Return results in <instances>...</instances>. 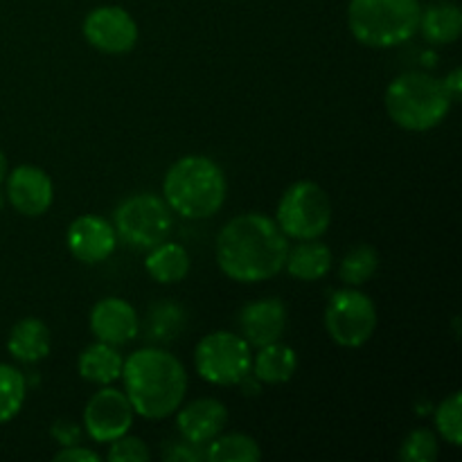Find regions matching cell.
Here are the masks:
<instances>
[{
    "label": "cell",
    "mask_w": 462,
    "mask_h": 462,
    "mask_svg": "<svg viewBox=\"0 0 462 462\" xmlns=\"http://www.w3.org/2000/svg\"><path fill=\"white\" fill-rule=\"evenodd\" d=\"M90 329L97 341L125 346L138 337V314L122 298H104L90 311Z\"/></svg>",
    "instance_id": "14"
},
{
    "label": "cell",
    "mask_w": 462,
    "mask_h": 462,
    "mask_svg": "<svg viewBox=\"0 0 462 462\" xmlns=\"http://www.w3.org/2000/svg\"><path fill=\"white\" fill-rule=\"evenodd\" d=\"M251 347L237 334L212 332L203 337L194 350V368L199 377L215 386L242 383L251 373Z\"/></svg>",
    "instance_id": "7"
},
{
    "label": "cell",
    "mask_w": 462,
    "mask_h": 462,
    "mask_svg": "<svg viewBox=\"0 0 462 462\" xmlns=\"http://www.w3.org/2000/svg\"><path fill=\"white\" fill-rule=\"evenodd\" d=\"M125 393L134 413L147 420H162L174 413L188 391V374L174 355L158 347L134 352L122 364Z\"/></svg>",
    "instance_id": "2"
},
{
    "label": "cell",
    "mask_w": 462,
    "mask_h": 462,
    "mask_svg": "<svg viewBox=\"0 0 462 462\" xmlns=\"http://www.w3.org/2000/svg\"><path fill=\"white\" fill-rule=\"evenodd\" d=\"M185 314L179 305L161 302L149 314V338L153 341H171L183 329Z\"/></svg>",
    "instance_id": "26"
},
{
    "label": "cell",
    "mask_w": 462,
    "mask_h": 462,
    "mask_svg": "<svg viewBox=\"0 0 462 462\" xmlns=\"http://www.w3.org/2000/svg\"><path fill=\"white\" fill-rule=\"evenodd\" d=\"M262 458V451L251 436L244 433H230V436H217L208 442L203 451V460L208 462H255Z\"/></svg>",
    "instance_id": "23"
},
{
    "label": "cell",
    "mask_w": 462,
    "mask_h": 462,
    "mask_svg": "<svg viewBox=\"0 0 462 462\" xmlns=\"http://www.w3.org/2000/svg\"><path fill=\"white\" fill-rule=\"evenodd\" d=\"M406 462H433L438 458V440L429 429H418L404 440L400 451Z\"/></svg>",
    "instance_id": "28"
},
{
    "label": "cell",
    "mask_w": 462,
    "mask_h": 462,
    "mask_svg": "<svg viewBox=\"0 0 462 462\" xmlns=\"http://www.w3.org/2000/svg\"><path fill=\"white\" fill-rule=\"evenodd\" d=\"M442 84H445V90H447V95L451 97V102H458L460 95H462V70L460 68L451 70L449 77H447Z\"/></svg>",
    "instance_id": "33"
},
{
    "label": "cell",
    "mask_w": 462,
    "mask_h": 462,
    "mask_svg": "<svg viewBox=\"0 0 462 462\" xmlns=\"http://www.w3.org/2000/svg\"><path fill=\"white\" fill-rule=\"evenodd\" d=\"M122 356L116 350V346L108 343H95V346L86 347L79 355V374L90 383H99L106 386L120 379L122 374Z\"/></svg>",
    "instance_id": "20"
},
{
    "label": "cell",
    "mask_w": 462,
    "mask_h": 462,
    "mask_svg": "<svg viewBox=\"0 0 462 462\" xmlns=\"http://www.w3.org/2000/svg\"><path fill=\"white\" fill-rule=\"evenodd\" d=\"M134 424V406L126 393L117 388L97 391L84 409L86 433L95 442H113L126 436Z\"/></svg>",
    "instance_id": "10"
},
{
    "label": "cell",
    "mask_w": 462,
    "mask_h": 462,
    "mask_svg": "<svg viewBox=\"0 0 462 462\" xmlns=\"http://www.w3.org/2000/svg\"><path fill=\"white\" fill-rule=\"evenodd\" d=\"M325 328L338 346L361 347L370 341L377 328V307L365 293L356 289H341L329 298Z\"/></svg>",
    "instance_id": "9"
},
{
    "label": "cell",
    "mask_w": 462,
    "mask_h": 462,
    "mask_svg": "<svg viewBox=\"0 0 462 462\" xmlns=\"http://www.w3.org/2000/svg\"><path fill=\"white\" fill-rule=\"evenodd\" d=\"M379 266V255L373 246L368 244H361L359 248L347 253L341 262V269H338V275H341L343 282L347 287H359V284L368 282L374 275Z\"/></svg>",
    "instance_id": "25"
},
{
    "label": "cell",
    "mask_w": 462,
    "mask_h": 462,
    "mask_svg": "<svg viewBox=\"0 0 462 462\" xmlns=\"http://www.w3.org/2000/svg\"><path fill=\"white\" fill-rule=\"evenodd\" d=\"M420 0H350L347 25L359 43L370 48H393L418 32Z\"/></svg>",
    "instance_id": "5"
},
{
    "label": "cell",
    "mask_w": 462,
    "mask_h": 462,
    "mask_svg": "<svg viewBox=\"0 0 462 462\" xmlns=\"http://www.w3.org/2000/svg\"><path fill=\"white\" fill-rule=\"evenodd\" d=\"M289 242L273 219L257 212L239 215L217 237V262L237 282L275 278L287 262Z\"/></svg>",
    "instance_id": "1"
},
{
    "label": "cell",
    "mask_w": 462,
    "mask_h": 462,
    "mask_svg": "<svg viewBox=\"0 0 462 462\" xmlns=\"http://www.w3.org/2000/svg\"><path fill=\"white\" fill-rule=\"evenodd\" d=\"M7 197L12 206L25 217H39L50 210L54 188L50 176L41 167L21 165L9 174Z\"/></svg>",
    "instance_id": "13"
},
{
    "label": "cell",
    "mask_w": 462,
    "mask_h": 462,
    "mask_svg": "<svg viewBox=\"0 0 462 462\" xmlns=\"http://www.w3.org/2000/svg\"><path fill=\"white\" fill-rule=\"evenodd\" d=\"M332 251L325 244L316 242V239H305L298 244L296 248L287 253V266L289 275L296 280H305V282H314V280L325 278L332 269Z\"/></svg>",
    "instance_id": "18"
},
{
    "label": "cell",
    "mask_w": 462,
    "mask_h": 462,
    "mask_svg": "<svg viewBox=\"0 0 462 462\" xmlns=\"http://www.w3.org/2000/svg\"><path fill=\"white\" fill-rule=\"evenodd\" d=\"M275 224L287 237L319 239L332 224V201L319 183L300 180L282 194L278 203Z\"/></svg>",
    "instance_id": "6"
},
{
    "label": "cell",
    "mask_w": 462,
    "mask_h": 462,
    "mask_svg": "<svg viewBox=\"0 0 462 462\" xmlns=\"http://www.w3.org/2000/svg\"><path fill=\"white\" fill-rule=\"evenodd\" d=\"M84 36L104 54H126L138 43V25L126 9L106 5L86 16Z\"/></svg>",
    "instance_id": "11"
},
{
    "label": "cell",
    "mask_w": 462,
    "mask_h": 462,
    "mask_svg": "<svg viewBox=\"0 0 462 462\" xmlns=\"http://www.w3.org/2000/svg\"><path fill=\"white\" fill-rule=\"evenodd\" d=\"M298 356L287 343H269L255 356V377L264 383H284L296 374Z\"/></svg>",
    "instance_id": "22"
},
{
    "label": "cell",
    "mask_w": 462,
    "mask_h": 462,
    "mask_svg": "<svg viewBox=\"0 0 462 462\" xmlns=\"http://www.w3.org/2000/svg\"><path fill=\"white\" fill-rule=\"evenodd\" d=\"M144 266L156 282L174 284L189 273V255L179 244L161 242L158 246L149 248Z\"/></svg>",
    "instance_id": "21"
},
{
    "label": "cell",
    "mask_w": 462,
    "mask_h": 462,
    "mask_svg": "<svg viewBox=\"0 0 462 462\" xmlns=\"http://www.w3.org/2000/svg\"><path fill=\"white\" fill-rule=\"evenodd\" d=\"M244 341L248 346L264 347L269 343L280 341L284 328H287V307L278 298H264V300L251 302L242 310L239 316Z\"/></svg>",
    "instance_id": "15"
},
{
    "label": "cell",
    "mask_w": 462,
    "mask_h": 462,
    "mask_svg": "<svg viewBox=\"0 0 462 462\" xmlns=\"http://www.w3.org/2000/svg\"><path fill=\"white\" fill-rule=\"evenodd\" d=\"M54 460L57 462H63V460L66 462H97L99 456L95 454V451L84 449V447L70 445V447H66L63 451H59V454L54 456Z\"/></svg>",
    "instance_id": "32"
},
{
    "label": "cell",
    "mask_w": 462,
    "mask_h": 462,
    "mask_svg": "<svg viewBox=\"0 0 462 462\" xmlns=\"http://www.w3.org/2000/svg\"><path fill=\"white\" fill-rule=\"evenodd\" d=\"M460 409H462V397L460 393H454V395L447 397V400L438 406V413H436L438 431H440V436L454 447L462 445Z\"/></svg>",
    "instance_id": "27"
},
{
    "label": "cell",
    "mask_w": 462,
    "mask_h": 462,
    "mask_svg": "<svg viewBox=\"0 0 462 462\" xmlns=\"http://www.w3.org/2000/svg\"><path fill=\"white\" fill-rule=\"evenodd\" d=\"M68 248L84 264H99L108 260L117 246V235L113 224L97 215H84L75 219L66 235Z\"/></svg>",
    "instance_id": "12"
},
{
    "label": "cell",
    "mask_w": 462,
    "mask_h": 462,
    "mask_svg": "<svg viewBox=\"0 0 462 462\" xmlns=\"http://www.w3.org/2000/svg\"><path fill=\"white\" fill-rule=\"evenodd\" d=\"M50 329L39 319H23L9 332L7 350L23 364H36L50 355Z\"/></svg>",
    "instance_id": "17"
},
{
    "label": "cell",
    "mask_w": 462,
    "mask_h": 462,
    "mask_svg": "<svg viewBox=\"0 0 462 462\" xmlns=\"http://www.w3.org/2000/svg\"><path fill=\"white\" fill-rule=\"evenodd\" d=\"M5 170H7V162H5L3 152H0V183H3V179H5Z\"/></svg>",
    "instance_id": "34"
},
{
    "label": "cell",
    "mask_w": 462,
    "mask_h": 462,
    "mask_svg": "<svg viewBox=\"0 0 462 462\" xmlns=\"http://www.w3.org/2000/svg\"><path fill=\"white\" fill-rule=\"evenodd\" d=\"M226 176L208 156H183L170 167L162 183L170 210L185 219H208L226 201Z\"/></svg>",
    "instance_id": "3"
},
{
    "label": "cell",
    "mask_w": 462,
    "mask_h": 462,
    "mask_svg": "<svg viewBox=\"0 0 462 462\" xmlns=\"http://www.w3.org/2000/svg\"><path fill=\"white\" fill-rule=\"evenodd\" d=\"M113 228L126 246L149 251L170 235L171 210L156 194H135L116 210Z\"/></svg>",
    "instance_id": "8"
},
{
    "label": "cell",
    "mask_w": 462,
    "mask_h": 462,
    "mask_svg": "<svg viewBox=\"0 0 462 462\" xmlns=\"http://www.w3.org/2000/svg\"><path fill=\"white\" fill-rule=\"evenodd\" d=\"M52 436L57 438L59 445L70 447V445H77V442H79L81 429L72 422H57L52 429Z\"/></svg>",
    "instance_id": "31"
},
{
    "label": "cell",
    "mask_w": 462,
    "mask_h": 462,
    "mask_svg": "<svg viewBox=\"0 0 462 462\" xmlns=\"http://www.w3.org/2000/svg\"><path fill=\"white\" fill-rule=\"evenodd\" d=\"M226 422H228L226 406L219 400H210V397L189 402L176 415V427H179L180 436L197 447H203L210 440H215L224 431Z\"/></svg>",
    "instance_id": "16"
},
{
    "label": "cell",
    "mask_w": 462,
    "mask_h": 462,
    "mask_svg": "<svg viewBox=\"0 0 462 462\" xmlns=\"http://www.w3.org/2000/svg\"><path fill=\"white\" fill-rule=\"evenodd\" d=\"M25 377L12 365L0 364V424L16 418L25 402Z\"/></svg>",
    "instance_id": "24"
},
{
    "label": "cell",
    "mask_w": 462,
    "mask_h": 462,
    "mask_svg": "<svg viewBox=\"0 0 462 462\" xmlns=\"http://www.w3.org/2000/svg\"><path fill=\"white\" fill-rule=\"evenodd\" d=\"M418 30L422 32L424 39L431 41V43H454L462 30L460 7L454 3H447V0L429 5L427 9H422Z\"/></svg>",
    "instance_id": "19"
},
{
    "label": "cell",
    "mask_w": 462,
    "mask_h": 462,
    "mask_svg": "<svg viewBox=\"0 0 462 462\" xmlns=\"http://www.w3.org/2000/svg\"><path fill=\"white\" fill-rule=\"evenodd\" d=\"M167 460H174V462H192V460H201L203 454L197 449V445L192 442H180V445H174L170 451L165 454Z\"/></svg>",
    "instance_id": "30"
},
{
    "label": "cell",
    "mask_w": 462,
    "mask_h": 462,
    "mask_svg": "<svg viewBox=\"0 0 462 462\" xmlns=\"http://www.w3.org/2000/svg\"><path fill=\"white\" fill-rule=\"evenodd\" d=\"M445 84L427 72H404L386 88V111L406 131H429L451 111Z\"/></svg>",
    "instance_id": "4"
},
{
    "label": "cell",
    "mask_w": 462,
    "mask_h": 462,
    "mask_svg": "<svg viewBox=\"0 0 462 462\" xmlns=\"http://www.w3.org/2000/svg\"><path fill=\"white\" fill-rule=\"evenodd\" d=\"M149 458L152 454L140 438H117L111 442V451H108L111 462H147Z\"/></svg>",
    "instance_id": "29"
}]
</instances>
